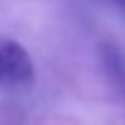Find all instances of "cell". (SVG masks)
<instances>
[{
    "instance_id": "3957f363",
    "label": "cell",
    "mask_w": 125,
    "mask_h": 125,
    "mask_svg": "<svg viewBox=\"0 0 125 125\" xmlns=\"http://www.w3.org/2000/svg\"><path fill=\"white\" fill-rule=\"evenodd\" d=\"M104 2H107V4L115 6L117 10H121V12L125 14V0H104Z\"/></svg>"
},
{
    "instance_id": "6da1fadb",
    "label": "cell",
    "mask_w": 125,
    "mask_h": 125,
    "mask_svg": "<svg viewBox=\"0 0 125 125\" xmlns=\"http://www.w3.org/2000/svg\"><path fill=\"white\" fill-rule=\"evenodd\" d=\"M35 66L29 53L14 39L0 37V90L20 92L33 84Z\"/></svg>"
},
{
    "instance_id": "7a4b0ae2",
    "label": "cell",
    "mask_w": 125,
    "mask_h": 125,
    "mask_svg": "<svg viewBox=\"0 0 125 125\" xmlns=\"http://www.w3.org/2000/svg\"><path fill=\"white\" fill-rule=\"evenodd\" d=\"M98 59L111 90L125 102V57L113 43L98 45Z\"/></svg>"
}]
</instances>
